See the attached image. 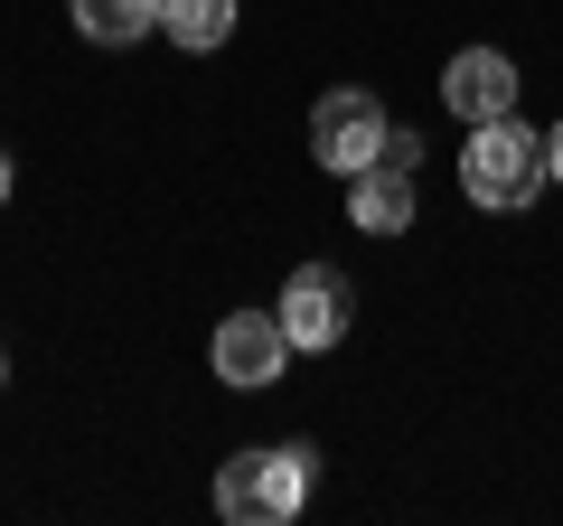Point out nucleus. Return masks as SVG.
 <instances>
[{"label":"nucleus","mask_w":563,"mask_h":526,"mask_svg":"<svg viewBox=\"0 0 563 526\" xmlns=\"http://www.w3.org/2000/svg\"><path fill=\"white\" fill-rule=\"evenodd\" d=\"M76 29L95 47H132V39L161 29V0H76Z\"/></svg>","instance_id":"obj_8"},{"label":"nucleus","mask_w":563,"mask_h":526,"mask_svg":"<svg viewBox=\"0 0 563 526\" xmlns=\"http://www.w3.org/2000/svg\"><path fill=\"white\" fill-rule=\"evenodd\" d=\"M161 29H169L179 47H198V57H207V47L235 39V0H161Z\"/></svg>","instance_id":"obj_9"},{"label":"nucleus","mask_w":563,"mask_h":526,"mask_svg":"<svg viewBox=\"0 0 563 526\" xmlns=\"http://www.w3.org/2000/svg\"><path fill=\"white\" fill-rule=\"evenodd\" d=\"M544 169H554V179H563V122H554V132H544Z\"/></svg>","instance_id":"obj_10"},{"label":"nucleus","mask_w":563,"mask_h":526,"mask_svg":"<svg viewBox=\"0 0 563 526\" xmlns=\"http://www.w3.org/2000/svg\"><path fill=\"white\" fill-rule=\"evenodd\" d=\"M544 179H554V169H544V132H526L517 113L470 122V151H461V188H470V207H488V217H517V207H536Z\"/></svg>","instance_id":"obj_2"},{"label":"nucleus","mask_w":563,"mask_h":526,"mask_svg":"<svg viewBox=\"0 0 563 526\" xmlns=\"http://www.w3.org/2000/svg\"><path fill=\"white\" fill-rule=\"evenodd\" d=\"M385 142H395V122H385V103L357 95V85H339V95L310 103V151H320V169H339V179H357L366 161H385Z\"/></svg>","instance_id":"obj_3"},{"label":"nucleus","mask_w":563,"mask_h":526,"mask_svg":"<svg viewBox=\"0 0 563 526\" xmlns=\"http://www.w3.org/2000/svg\"><path fill=\"white\" fill-rule=\"evenodd\" d=\"M347 217L366 226V235H404L413 226V169L385 151V161H366L357 179H347Z\"/></svg>","instance_id":"obj_7"},{"label":"nucleus","mask_w":563,"mask_h":526,"mask_svg":"<svg viewBox=\"0 0 563 526\" xmlns=\"http://www.w3.org/2000/svg\"><path fill=\"white\" fill-rule=\"evenodd\" d=\"M347 302H357V292H347L339 263H301V273L282 283L273 310H282V329H291V348H310V358H320V348L347 339Z\"/></svg>","instance_id":"obj_4"},{"label":"nucleus","mask_w":563,"mask_h":526,"mask_svg":"<svg viewBox=\"0 0 563 526\" xmlns=\"http://www.w3.org/2000/svg\"><path fill=\"white\" fill-rule=\"evenodd\" d=\"M517 57H498V47H461V57L442 66V103L461 122H498V113H517Z\"/></svg>","instance_id":"obj_6"},{"label":"nucleus","mask_w":563,"mask_h":526,"mask_svg":"<svg viewBox=\"0 0 563 526\" xmlns=\"http://www.w3.org/2000/svg\"><path fill=\"white\" fill-rule=\"evenodd\" d=\"M320 480V451L310 442H273V451H235L217 470V517L225 526H291Z\"/></svg>","instance_id":"obj_1"},{"label":"nucleus","mask_w":563,"mask_h":526,"mask_svg":"<svg viewBox=\"0 0 563 526\" xmlns=\"http://www.w3.org/2000/svg\"><path fill=\"white\" fill-rule=\"evenodd\" d=\"M0 198H10V151H0Z\"/></svg>","instance_id":"obj_11"},{"label":"nucleus","mask_w":563,"mask_h":526,"mask_svg":"<svg viewBox=\"0 0 563 526\" xmlns=\"http://www.w3.org/2000/svg\"><path fill=\"white\" fill-rule=\"evenodd\" d=\"M0 385H10V348H0Z\"/></svg>","instance_id":"obj_12"},{"label":"nucleus","mask_w":563,"mask_h":526,"mask_svg":"<svg viewBox=\"0 0 563 526\" xmlns=\"http://www.w3.org/2000/svg\"><path fill=\"white\" fill-rule=\"evenodd\" d=\"M217 376L235 385V395H254V385H273L282 366H291V329H282V310H235V320H217Z\"/></svg>","instance_id":"obj_5"}]
</instances>
